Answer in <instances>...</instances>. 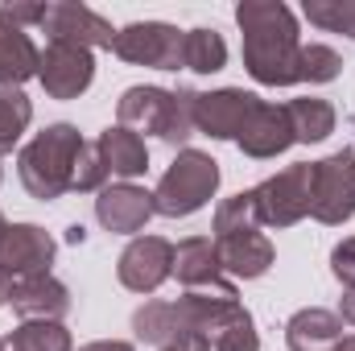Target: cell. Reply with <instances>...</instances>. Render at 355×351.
Wrapping results in <instances>:
<instances>
[{
    "instance_id": "obj_34",
    "label": "cell",
    "mask_w": 355,
    "mask_h": 351,
    "mask_svg": "<svg viewBox=\"0 0 355 351\" xmlns=\"http://www.w3.org/2000/svg\"><path fill=\"white\" fill-rule=\"evenodd\" d=\"M339 318H343L347 327H355V289L343 293V302H339Z\"/></svg>"
},
{
    "instance_id": "obj_13",
    "label": "cell",
    "mask_w": 355,
    "mask_h": 351,
    "mask_svg": "<svg viewBox=\"0 0 355 351\" xmlns=\"http://www.w3.org/2000/svg\"><path fill=\"white\" fill-rule=\"evenodd\" d=\"M42 29L50 33V42H71V46H107L112 50V42H116V33H112V25L87 8V4H46V17H42Z\"/></svg>"
},
{
    "instance_id": "obj_12",
    "label": "cell",
    "mask_w": 355,
    "mask_h": 351,
    "mask_svg": "<svg viewBox=\"0 0 355 351\" xmlns=\"http://www.w3.org/2000/svg\"><path fill=\"white\" fill-rule=\"evenodd\" d=\"M120 285L132 293H153L170 273H174V244L162 236H137L124 252H120Z\"/></svg>"
},
{
    "instance_id": "obj_39",
    "label": "cell",
    "mask_w": 355,
    "mask_h": 351,
    "mask_svg": "<svg viewBox=\"0 0 355 351\" xmlns=\"http://www.w3.org/2000/svg\"><path fill=\"white\" fill-rule=\"evenodd\" d=\"M0 351H4V343H0Z\"/></svg>"
},
{
    "instance_id": "obj_29",
    "label": "cell",
    "mask_w": 355,
    "mask_h": 351,
    "mask_svg": "<svg viewBox=\"0 0 355 351\" xmlns=\"http://www.w3.org/2000/svg\"><path fill=\"white\" fill-rule=\"evenodd\" d=\"M107 166H103V157H99V149H95V141L83 145V153H79V162H75V178H71V190H103V182H107Z\"/></svg>"
},
{
    "instance_id": "obj_37",
    "label": "cell",
    "mask_w": 355,
    "mask_h": 351,
    "mask_svg": "<svg viewBox=\"0 0 355 351\" xmlns=\"http://www.w3.org/2000/svg\"><path fill=\"white\" fill-rule=\"evenodd\" d=\"M335 351H355V335H347V339H339V343H335Z\"/></svg>"
},
{
    "instance_id": "obj_2",
    "label": "cell",
    "mask_w": 355,
    "mask_h": 351,
    "mask_svg": "<svg viewBox=\"0 0 355 351\" xmlns=\"http://www.w3.org/2000/svg\"><path fill=\"white\" fill-rule=\"evenodd\" d=\"M261 228L265 223H261L252 190L232 194V198H223L215 207V248H219L223 273L244 277V281L268 273V264H272V240Z\"/></svg>"
},
{
    "instance_id": "obj_10",
    "label": "cell",
    "mask_w": 355,
    "mask_h": 351,
    "mask_svg": "<svg viewBox=\"0 0 355 351\" xmlns=\"http://www.w3.org/2000/svg\"><path fill=\"white\" fill-rule=\"evenodd\" d=\"M37 79L50 99H79L95 79V58L83 46H71V42H50L42 50V62H37Z\"/></svg>"
},
{
    "instance_id": "obj_1",
    "label": "cell",
    "mask_w": 355,
    "mask_h": 351,
    "mask_svg": "<svg viewBox=\"0 0 355 351\" xmlns=\"http://www.w3.org/2000/svg\"><path fill=\"white\" fill-rule=\"evenodd\" d=\"M236 21L244 29V67L265 87H289L297 83V21L277 0H244L236 8Z\"/></svg>"
},
{
    "instance_id": "obj_11",
    "label": "cell",
    "mask_w": 355,
    "mask_h": 351,
    "mask_svg": "<svg viewBox=\"0 0 355 351\" xmlns=\"http://www.w3.org/2000/svg\"><path fill=\"white\" fill-rule=\"evenodd\" d=\"M54 264V240L37 223H4L0 228V273L8 277H37Z\"/></svg>"
},
{
    "instance_id": "obj_6",
    "label": "cell",
    "mask_w": 355,
    "mask_h": 351,
    "mask_svg": "<svg viewBox=\"0 0 355 351\" xmlns=\"http://www.w3.org/2000/svg\"><path fill=\"white\" fill-rule=\"evenodd\" d=\"M257 211H261V223L265 228H293L297 219L310 215V198H314V166L310 162H297V166H285L281 174L265 178L257 190Z\"/></svg>"
},
{
    "instance_id": "obj_25",
    "label": "cell",
    "mask_w": 355,
    "mask_h": 351,
    "mask_svg": "<svg viewBox=\"0 0 355 351\" xmlns=\"http://www.w3.org/2000/svg\"><path fill=\"white\" fill-rule=\"evenodd\" d=\"M29 120H33L29 95L17 87H0V153H8L21 141V132L29 128Z\"/></svg>"
},
{
    "instance_id": "obj_36",
    "label": "cell",
    "mask_w": 355,
    "mask_h": 351,
    "mask_svg": "<svg viewBox=\"0 0 355 351\" xmlns=\"http://www.w3.org/2000/svg\"><path fill=\"white\" fill-rule=\"evenodd\" d=\"M83 236H87V232H83L79 223H75V228H67V240H71V244H83Z\"/></svg>"
},
{
    "instance_id": "obj_33",
    "label": "cell",
    "mask_w": 355,
    "mask_h": 351,
    "mask_svg": "<svg viewBox=\"0 0 355 351\" xmlns=\"http://www.w3.org/2000/svg\"><path fill=\"white\" fill-rule=\"evenodd\" d=\"M79 351H132V343H124V339H99V343H83Z\"/></svg>"
},
{
    "instance_id": "obj_35",
    "label": "cell",
    "mask_w": 355,
    "mask_h": 351,
    "mask_svg": "<svg viewBox=\"0 0 355 351\" xmlns=\"http://www.w3.org/2000/svg\"><path fill=\"white\" fill-rule=\"evenodd\" d=\"M12 285H17V281H12L8 273H0V306H4V302H12Z\"/></svg>"
},
{
    "instance_id": "obj_7",
    "label": "cell",
    "mask_w": 355,
    "mask_h": 351,
    "mask_svg": "<svg viewBox=\"0 0 355 351\" xmlns=\"http://www.w3.org/2000/svg\"><path fill=\"white\" fill-rule=\"evenodd\" d=\"M182 29L166 21H132L124 29H116V58L132 62V67H157V71H182Z\"/></svg>"
},
{
    "instance_id": "obj_16",
    "label": "cell",
    "mask_w": 355,
    "mask_h": 351,
    "mask_svg": "<svg viewBox=\"0 0 355 351\" xmlns=\"http://www.w3.org/2000/svg\"><path fill=\"white\" fill-rule=\"evenodd\" d=\"M293 145V124H289V112L285 103H265L257 108V116L248 120V128L240 132V149L257 162H268L277 153H285Z\"/></svg>"
},
{
    "instance_id": "obj_28",
    "label": "cell",
    "mask_w": 355,
    "mask_h": 351,
    "mask_svg": "<svg viewBox=\"0 0 355 351\" xmlns=\"http://www.w3.org/2000/svg\"><path fill=\"white\" fill-rule=\"evenodd\" d=\"M211 351H261V335H257L252 314L244 310L232 327H223V331L211 339Z\"/></svg>"
},
{
    "instance_id": "obj_23",
    "label": "cell",
    "mask_w": 355,
    "mask_h": 351,
    "mask_svg": "<svg viewBox=\"0 0 355 351\" xmlns=\"http://www.w3.org/2000/svg\"><path fill=\"white\" fill-rule=\"evenodd\" d=\"M132 331H137V339H145L153 348H166V343H174V339L186 335L174 314V302H145L132 314Z\"/></svg>"
},
{
    "instance_id": "obj_24",
    "label": "cell",
    "mask_w": 355,
    "mask_h": 351,
    "mask_svg": "<svg viewBox=\"0 0 355 351\" xmlns=\"http://www.w3.org/2000/svg\"><path fill=\"white\" fill-rule=\"evenodd\" d=\"M4 351H71V331L62 323H21L4 339Z\"/></svg>"
},
{
    "instance_id": "obj_27",
    "label": "cell",
    "mask_w": 355,
    "mask_h": 351,
    "mask_svg": "<svg viewBox=\"0 0 355 351\" xmlns=\"http://www.w3.org/2000/svg\"><path fill=\"white\" fill-rule=\"evenodd\" d=\"M306 17L318 29L355 37V0H306Z\"/></svg>"
},
{
    "instance_id": "obj_26",
    "label": "cell",
    "mask_w": 355,
    "mask_h": 351,
    "mask_svg": "<svg viewBox=\"0 0 355 351\" xmlns=\"http://www.w3.org/2000/svg\"><path fill=\"white\" fill-rule=\"evenodd\" d=\"M339 71H343V58L331 46H318V42L302 46V54H297V83H331V79H339Z\"/></svg>"
},
{
    "instance_id": "obj_3",
    "label": "cell",
    "mask_w": 355,
    "mask_h": 351,
    "mask_svg": "<svg viewBox=\"0 0 355 351\" xmlns=\"http://www.w3.org/2000/svg\"><path fill=\"white\" fill-rule=\"evenodd\" d=\"M83 132L75 124H50L42 128L21 153H17V174L21 186L42 198V203H54L71 190V178H75V162L83 153Z\"/></svg>"
},
{
    "instance_id": "obj_15",
    "label": "cell",
    "mask_w": 355,
    "mask_h": 351,
    "mask_svg": "<svg viewBox=\"0 0 355 351\" xmlns=\"http://www.w3.org/2000/svg\"><path fill=\"white\" fill-rule=\"evenodd\" d=\"M12 310L25 323H62L71 314V289L50 273L21 277L12 285Z\"/></svg>"
},
{
    "instance_id": "obj_31",
    "label": "cell",
    "mask_w": 355,
    "mask_h": 351,
    "mask_svg": "<svg viewBox=\"0 0 355 351\" xmlns=\"http://www.w3.org/2000/svg\"><path fill=\"white\" fill-rule=\"evenodd\" d=\"M331 273H335L347 289H355V236L352 240H343V244L331 252Z\"/></svg>"
},
{
    "instance_id": "obj_18",
    "label": "cell",
    "mask_w": 355,
    "mask_h": 351,
    "mask_svg": "<svg viewBox=\"0 0 355 351\" xmlns=\"http://www.w3.org/2000/svg\"><path fill=\"white\" fill-rule=\"evenodd\" d=\"M339 339H343V318L322 306H306L285 323L289 351H335Z\"/></svg>"
},
{
    "instance_id": "obj_32",
    "label": "cell",
    "mask_w": 355,
    "mask_h": 351,
    "mask_svg": "<svg viewBox=\"0 0 355 351\" xmlns=\"http://www.w3.org/2000/svg\"><path fill=\"white\" fill-rule=\"evenodd\" d=\"M162 351H211V343L198 339V335H182V339H174V343H166Z\"/></svg>"
},
{
    "instance_id": "obj_20",
    "label": "cell",
    "mask_w": 355,
    "mask_h": 351,
    "mask_svg": "<svg viewBox=\"0 0 355 351\" xmlns=\"http://www.w3.org/2000/svg\"><path fill=\"white\" fill-rule=\"evenodd\" d=\"M42 50L33 46V37L8 21H0V87H21L25 79L37 75Z\"/></svg>"
},
{
    "instance_id": "obj_40",
    "label": "cell",
    "mask_w": 355,
    "mask_h": 351,
    "mask_svg": "<svg viewBox=\"0 0 355 351\" xmlns=\"http://www.w3.org/2000/svg\"><path fill=\"white\" fill-rule=\"evenodd\" d=\"M0 178H4V174H0Z\"/></svg>"
},
{
    "instance_id": "obj_19",
    "label": "cell",
    "mask_w": 355,
    "mask_h": 351,
    "mask_svg": "<svg viewBox=\"0 0 355 351\" xmlns=\"http://www.w3.org/2000/svg\"><path fill=\"white\" fill-rule=\"evenodd\" d=\"M95 149H99V157H103L107 174H116V178H137V174H145V170H149L145 137H141V132H132V128H124V124H116V128L99 132Z\"/></svg>"
},
{
    "instance_id": "obj_14",
    "label": "cell",
    "mask_w": 355,
    "mask_h": 351,
    "mask_svg": "<svg viewBox=\"0 0 355 351\" xmlns=\"http://www.w3.org/2000/svg\"><path fill=\"white\" fill-rule=\"evenodd\" d=\"M153 211H157V207H153V194L141 190V186H132V182L103 186L99 198H95V219H99L107 232H116V236L141 232V228L149 223Z\"/></svg>"
},
{
    "instance_id": "obj_21",
    "label": "cell",
    "mask_w": 355,
    "mask_h": 351,
    "mask_svg": "<svg viewBox=\"0 0 355 351\" xmlns=\"http://www.w3.org/2000/svg\"><path fill=\"white\" fill-rule=\"evenodd\" d=\"M289 112V124H293V141H327L335 132V108L327 99H314V95H302V99H289L285 103Z\"/></svg>"
},
{
    "instance_id": "obj_30",
    "label": "cell",
    "mask_w": 355,
    "mask_h": 351,
    "mask_svg": "<svg viewBox=\"0 0 355 351\" xmlns=\"http://www.w3.org/2000/svg\"><path fill=\"white\" fill-rule=\"evenodd\" d=\"M42 17H46V4H25V0H8V4H0V21H8V25H17V29H25V25H42Z\"/></svg>"
},
{
    "instance_id": "obj_38",
    "label": "cell",
    "mask_w": 355,
    "mask_h": 351,
    "mask_svg": "<svg viewBox=\"0 0 355 351\" xmlns=\"http://www.w3.org/2000/svg\"><path fill=\"white\" fill-rule=\"evenodd\" d=\"M0 228H4V215H0Z\"/></svg>"
},
{
    "instance_id": "obj_5",
    "label": "cell",
    "mask_w": 355,
    "mask_h": 351,
    "mask_svg": "<svg viewBox=\"0 0 355 351\" xmlns=\"http://www.w3.org/2000/svg\"><path fill=\"white\" fill-rule=\"evenodd\" d=\"M215 190H219V162L211 153L182 149L153 190V207L166 219H186V215L202 211Z\"/></svg>"
},
{
    "instance_id": "obj_8",
    "label": "cell",
    "mask_w": 355,
    "mask_h": 351,
    "mask_svg": "<svg viewBox=\"0 0 355 351\" xmlns=\"http://www.w3.org/2000/svg\"><path fill=\"white\" fill-rule=\"evenodd\" d=\"M310 215L318 223H347L355 215V153L339 149L322 162H314V198Z\"/></svg>"
},
{
    "instance_id": "obj_17",
    "label": "cell",
    "mask_w": 355,
    "mask_h": 351,
    "mask_svg": "<svg viewBox=\"0 0 355 351\" xmlns=\"http://www.w3.org/2000/svg\"><path fill=\"white\" fill-rule=\"evenodd\" d=\"M174 277L186 289H223V285H232V281H223L219 248L207 236H190L174 248Z\"/></svg>"
},
{
    "instance_id": "obj_4",
    "label": "cell",
    "mask_w": 355,
    "mask_h": 351,
    "mask_svg": "<svg viewBox=\"0 0 355 351\" xmlns=\"http://www.w3.org/2000/svg\"><path fill=\"white\" fill-rule=\"evenodd\" d=\"M116 116L132 132H153L166 145H186L194 137V91L128 87L120 95Z\"/></svg>"
},
{
    "instance_id": "obj_9",
    "label": "cell",
    "mask_w": 355,
    "mask_h": 351,
    "mask_svg": "<svg viewBox=\"0 0 355 351\" xmlns=\"http://www.w3.org/2000/svg\"><path fill=\"white\" fill-rule=\"evenodd\" d=\"M257 108H261V95L244 87L194 91V132H207L215 141H240Z\"/></svg>"
},
{
    "instance_id": "obj_22",
    "label": "cell",
    "mask_w": 355,
    "mask_h": 351,
    "mask_svg": "<svg viewBox=\"0 0 355 351\" xmlns=\"http://www.w3.org/2000/svg\"><path fill=\"white\" fill-rule=\"evenodd\" d=\"M227 62V46L215 29H186L182 37V67L194 75H215Z\"/></svg>"
}]
</instances>
